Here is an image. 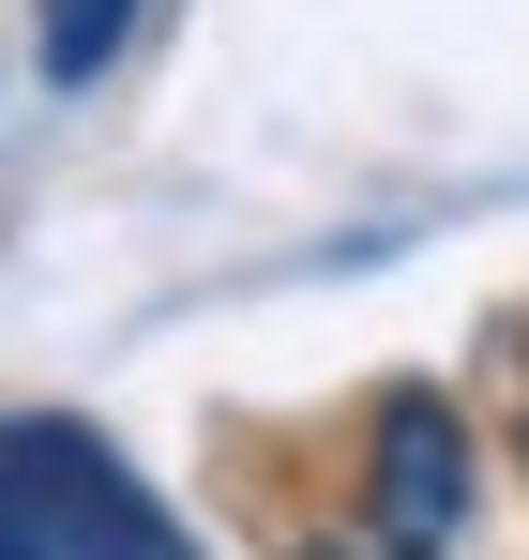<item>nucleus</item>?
Wrapping results in <instances>:
<instances>
[{
    "label": "nucleus",
    "mask_w": 529,
    "mask_h": 560,
    "mask_svg": "<svg viewBox=\"0 0 529 560\" xmlns=\"http://www.w3.org/2000/svg\"><path fill=\"white\" fill-rule=\"evenodd\" d=\"M0 560H197L167 500L61 409H0Z\"/></svg>",
    "instance_id": "obj_1"
},
{
    "label": "nucleus",
    "mask_w": 529,
    "mask_h": 560,
    "mask_svg": "<svg viewBox=\"0 0 529 560\" xmlns=\"http://www.w3.org/2000/svg\"><path fill=\"white\" fill-rule=\"evenodd\" d=\"M515 455H529V409H515Z\"/></svg>",
    "instance_id": "obj_4"
},
{
    "label": "nucleus",
    "mask_w": 529,
    "mask_h": 560,
    "mask_svg": "<svg viewBox=\"0 0 529 560\" xmlns=\"http://www.w3.org/2000/svg\"><path fill=\"white\" fill-rule=\"evenodd\" d=\"M469 530V424L439 378H393L363 409V469H349V530L303 560H439Z\"/></svg>",
    "instance_id": "obj_2"
},
{
    "label": "nucleus",
    "mask_w": 529,
    "mask_h": 560,
    "mask_svg": "<svg viewBox=\"0 0 529 560\" xmlns=\"http://www.w3.org/2000/svg\"><path fill=\"white\" fill-rule=\"evenodd\" d=\"M121 31H137V0H46V77H61V92L106 77V61H121Z\"/></svg>",
    "instance_id": "obj_3"
}]
</instances>
